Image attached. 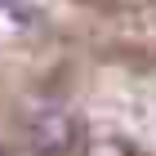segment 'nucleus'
Wrapping results in <instances>:
<instances>
[{
  "instance_id": "1",
  "label": "nucleus",
  "mask_w": 156,
  "mask_h": 156,
  "mask_svg": "<svg viewBox=\"0 0 156 156\" xmlns=\"http://www.w3.org/2000/svg\"><path fill=\"white\" fill-rule=\"evenodd\" d=\"M67 143H72V125L62 112H40L31 120V147L36 152H62Z\"/></svg>"
},
{
  "instance_id": "2",
  "label": "nucleus",
  "mask_w": 156,
  "mask_h": 156,
  "mask_svg": "<svg viewBox=\"0 0 156 156\" xmlns=\"http://www.w3.org/2000/svg\"><path fill=\"white\" fill-rule=\"evenodd\" d=\"M85 156H125V147H120V143H94Z\"/></svg>"
}]
</instances>
